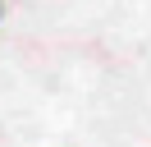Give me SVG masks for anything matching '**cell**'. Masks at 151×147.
Instances as JSON below:
<instances>
[{
    "instance_id": "cell-1",
    "label": "cell",
    "mask_w": 151,
    "mask_h": 147,
    "mask_svg": "<svg viewBox=\"0 0 151 147\" xmlns=\"http://www.w3.org/2000/svg\"><path fill=\"white\" fill-rule=\"evenodd\" d=\"M0 18H5V0H0Z\"/></svg>"
}]
</instances>
